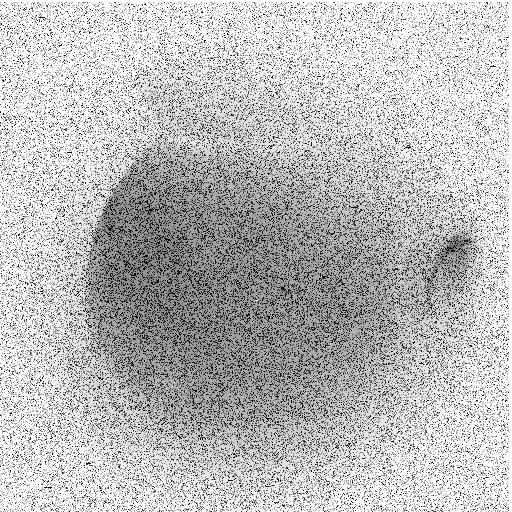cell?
<instances>
[{"label":"cell","instance_id":"1","mask_svg":"<svg viewBox=\"0 0 512 512\" xmlns=\"http://www.w3.org/2000/svg\"><path fill=\"white\" fill-rule=\"evenodd\" d=\"M476 256L474 243L466 237L453 240L441 250L428 281L431 306H439L463 289L474 270Z\"/></svg>","mask_w":512,"mask_h":512}]
</instances>
